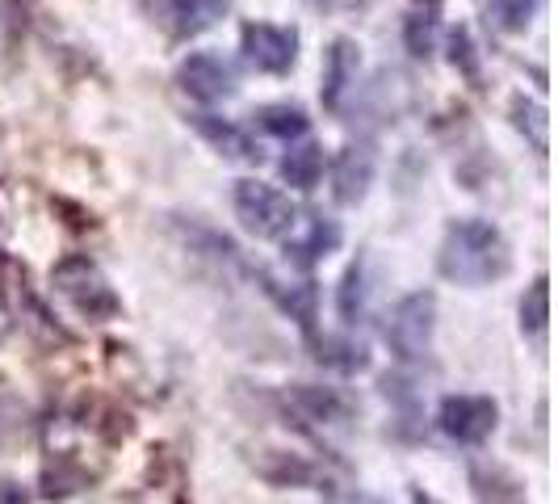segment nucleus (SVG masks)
Wrapping results in <instances>:
<instances>
[{
    "label": "nucleus",
    "mask_w": 558,
    "mask_h": 504,
    "mask_svg": "<svg viewBox=\"0 0 558 504\" xmlns=\"http://www.w3.org/2000/svg\"><path fill=\"white\" fill-rule=\"evenodd\" d=\"M437 269H441V278L478 290V286L508 278L512 249L492 219H453L437 249Z\"/></svg>",
    "instance_id": "obj_1"
},
{
    "label": "nucleus",
    "mask_w": 558,
    "mask_h": 504,
    "mask_svg": "<svg viewBox=\"0 0 558 504\" xmlns=\"http://www.w3.org/2000/svg\"><path fill=\"white\" fill-rule=\"evenodd\" d=\"M51 286H56L59 299H68L76 315L84 320H113L122 311V299L113 295L110 278L101 274V265L93 256H63L56 269H51Z\"/></svg>",
    "instance_id": "obj_2"
},
{
    "label": "nucleus",
    "mask_w": 558,
    "mask_h": 504,
    "mask_svg": "<svg viewBox=\"0 0 558 504\" xmlns=\"http://www.w3.org/2000/svg\"><path fill=\"white\" fill-rule=\"evenodd\" d=\"M433 336H437V295L433 290H412L387 311V345L399 362H428Z\"/></svg>",
    "instance_id": "obj_3"
},
{
    "label": "nucleus",
    "mask_w": 558,
    "mask_h": 504,
    "mask_svg": "<svg viewBox=\"0 0 558 504\" xmlns=\"http://www.w3.org/2000/svg\"><path fill=\"white\" fill-rule=\"evenodd\" d=\"M231 206H235L240 227L248 236H256V240H278L281 231H286V224H290V215H294L290 197L281 194V190H274V185H265V181H256V177L235 181Z\"/></svg>",
    "instance_id": "obj_4"
},
{
    "label": "nucleus",
    "mask_w": 558,
    "mask_h": 504,
    "mask_svg": "<svg viewBox=\"0 0 558 504\" xmlns=\"http://www.w3.org/2000/svg\"><path fill=\"white\" fill-rule=\"evenodd\" d=\"M281 249H286V261L290 265H299V269H311V265H319L324 256H332L340 249V240H344V231L336 224L332 215H324V211H294L290 215V224L286 231L278 236Z\"/></svg>",
    "instance_id": "obj_5"
},
{
    "label": "nucleus",
    "mask_w": 558,
    "mask_h": 504,
    "mask_svg": "<svg viewBox=\"0 0 558 504\" xmlns=\"http://www.w3.org/2000/svg\"><path fill=\"white\" fill-rule=\"evenodd\" d=\"M437 429L458 446H483L500 429V404L492 395H446L437 404Z\"/></svg>",
    "instance_id": "obj_6"
},
{
    "label": "nucleus",
    "mask_w": 558,
    "mask_h": 504,
    "mask_svg": "<svg viewBox=\"0 0 558 504\" xmlns=\"http://www.w3.org/2000/svg\"><path fill=\"white\" fill-rule=\"evenodd\" d=\"M240 51L256 72L265 76H286L299 59V29L278 26V22H248L240 29Z\"/></svg>",
    "instance_id": "obj_7"
},
{
    "label": "nucleus",
    "mask_w": 558,
    "mask_h": 504,
    "mask_svg": "<svg viewBox=\"0 0 558 504\" xmlns=\"http://www.w3.org/2000/svg\"><path fill=\"white\" fill-rule=\"evenodd\" d=\"M177 84L202 101V106H219L227 97H235V68H231V59H223L219 51H194V56L181 59V68H177Z\"/></svg>",
    "instance_id": "obj_8"
},
{
    "label": "nucleus",
    "mask_w": 558,
    "mask_h": 504,
    "mask_svg": "<svg viewBox=\"0 0 558 504\" xmlns=\"http://www.w3.org/2000/svg\"><path fill=\"white\" fill-rule=\"evenodd\" d=\"M374 172H378V152H374V143H365V140L344 143L340 156H336V165H332L336 202L357 206V202L369 194V185H374Z\"/></svg>",
    "instance_id": "obj_9"
},
{
    "label": "nucleus",
    "mask_w": 558,
    "mask_h": 504,
    "mask_svg": "<svg viewBox=\"0 0 558 504\" xmlns=\"http://www.w3.org/2000/svg\"><path fill=\"white\" fill-rule=\"evenodd\" d=\"M357 72H362V47L353 38H336L328 59H324V106L328 110L344 106V97L357 84Z\"/></svg>",
    "instance_id": "obj_10"
},
{
    "label": "nucleus",
    "mask_w": 558,
    "mask_h": 504,
    "mask_svg": "<svg viewBox=\"0 0 558 504\" xmlns=\"http://www.w3.org/2000/svg\"><path fill=\"white\" fill-rule=\"evenodd\" d=\"M324 168H328V156H324V147L315 140H290L286 147V156H281V181L290 185V190H299V194H311L319 181H324Z\"/></svg>",
    "instance_id": "obj_11"
},
{
    "label": "nucleus",
    "mask_w": 558,
    "mask_h": 504,
    "mask_svg": "<svg viewBox=\"0 0 558 504\" xmlns=\"http://www.w3.org/2000/svg\"><path fill=\"white\" fill-rule=\"evenodd\" d=\"M194 127L197 135L210 143L219 156H227V160H244V165L260 160V147H256V140L244 127H235L227 118H215V113H194Z\"/></svg>",
    "instance_id": "obj_12"
},
{
    "label": "nucleus",
    "mask_w": 558,
    "mask_h": 504,
    "mask_svg": "<svg viewBox=\"0 0 558 504\" xmlns=\"http://www.w3.org/2000/svg\"><path fill=\"white\" fill-rule=\"evenodd\" d=\"M437 29H441V0H412L403 13V43L416 59H428L437 51Z\"/></svg>",
    "instance_id": "obj_13"
},
{
    "label": "nucleus",
    "mask_w": 558,
    "mask_h": 504,
    "mask_svg": "<svg viewBox=\"0 0 558 504\" xmlns=\"http://www.w3.org/2000/svg\"><path fill=\"white\" fill-rule=\"evenodd\" d=\"M471 488H475L478 504H530L525 483L504 471V467H475L471 471Z\"/></svg>",
    "instance_id": "obj_14"
},
{
    "label": "nucleus",
    "mask_w": 558,
    "mask_h": 504,
    "mask_svg": "<svg viewBox=\"0 0 558 504\" xmlns=\"http://www.w3.org/2000/svg\"><path fill=\"white\" fill-rule=\"evenodd\" d=\"M256 118V127L265 131V135H274V140H303L311 131V118L303 106H294V101H274V106H260V110L252 113Z\"/></svg>",
    "instance_id": "obj_15"
},
{
    "label": "nucleus",
    "mask_w": 558,
    "mask_h": 504,
    "mask_svg": "<svg viewBox=\"0 0 558 504\" xmlns=\"http://www.w3.org/2000/svg\"><path fill=\"white\" fill-rule=\"evenodd\" d=\"M365 308H369V281H365L362 261H353V265L344 269V278H340V290H336V311H340V320L353 328V324L365 320Z\"/></svg>",
    "instance_id": "obj_16"
},
{
    "label": "nucleus",
    "mask_w": 558,
    "mask_h": 504,
    "mask_svg": "<svg viewBox=\"0 0 558 504\" xmlns=\"http://www.w3.org/2000/svg\"><path fill=\"white\" fill-rule=\"evenodd\" d=\"M265 278V290L278 299L281 311H290L303 328H315V281H294V286H286V281H274L269 274H260Z\"/></svg>",
    "instance_id": "obj_17"
},
{
    "label": "nucleus",
    "mask_w": 558,
    "mask_h": 504,
    "mask_svg": "<svg viewBox=\"0 0 558 504\" xmlns=\"http://www.w3.org/2000/svg\"><path fill=\"white\" fill-rule=\"evenodd\" d=\"M546 328H550V278L537 274L533 286L525 290V299H521V333L546 336Z\"/></svg>",
    "instance_id": "obj_18"
},
{
    "label": "nucleus",
    "mask_w": 558,
    "mask_h": 504,
    "mask_svg": "<svg viewBox=\"0 0 558 504\" xmlns=\"http://www.w3.org/2000/svg\"><path fill=\"white\" fill-rule=\"evenodd\" d=\"M290 399H294V408H299L307 420H340L344 417V399H340L336 392H324V387L299 383V387H290Z\"/></svg>",
    "instance_id": "obj_19"
},
{
    "label": "nucleus",
    "mask_w": 558,
    "mask_h": 504,
    "mask_svg": "<svg viewBox=\"0 0 558 504\" xmlns=\"http://www.w3.org/2000/svg\"><path fill=\"white\" fill-rule=\"evenodd\" d=\"M483 4H487V17L496 22V29L521 34V29H530L533 13H537L542 0H483Z\"/></svg>",
    "instance_id": "obj_20"
},
{
    "label": "nucleus",
    "mask_w": 558,
    "mask_h": 504,
    "mask_svg": "<svg viewBox=\"0 0 558 504\" xmlns=\"http://www.w3.org/2000/svg\"><path fill=\"white\" fill-rule=\"evenodd\" d=\"M449 47H453V68H462V72H478V59H475V47H471V34L466 29H453V38H449Z\"/></svg>",
    "instance_id": "obj_21"
},
{
    "label": "nucleus",
    "mask_w": 558,
    "mask_h": 504,
    "mask_svg": "<svg viewBox=\"0 0 558 504\" xmlns=\"http://www.w3.org/2000/svg\"><path fill=\"white\" fill-rule=\"evenodd\" d=\"M13 333V311L4 308V299H0V340Z\"/></svg>",
    "instance_id": "obj_22"
},
{
    "label": "nucleus",
    "mask_w": 558,
    "mask_h": 504,
    "mask_svg": "<svg viewBox=\"0 0 558 504\" xmlns=\"http://www.w3.org/2000/svg\"><path fill=\"white\" fill-rule=\"evenodd\" d=\"M349 504H387V501H383V496H374V492H357Z\"/></svg>",
    "instance_id": "obj_23"
}]
</instances>
